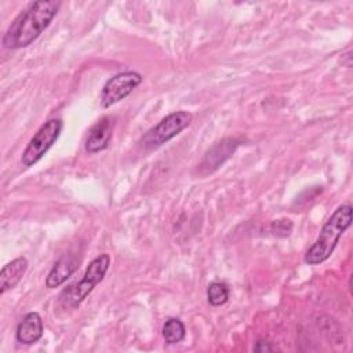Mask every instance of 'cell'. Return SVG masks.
Listing matches in <instances>:
<instances>
[{
  "mask_svg": "<svg viewBox=\"0 0 353 353\" xmlns=\"http://www.w3.org/2000/svg\"><path fill=\"white\" fill-rule=\"evenodd\" d=\"M61 1L40 0L32 3L8 26L3 36V47L18 50L32 44L52 22Z\"/></svg>",
  "mask_w": 353,
  "mask_h": 353,
  "instance_id": "6da1fadb",
  "label": "cell"
},
{
  "mask_svg": "<svg viewBox=\"0 0 353 353\" xmlns=\"http://www.w3.org/2000/svg\"><path fill=\"white\" fill-rule=\"evenodd\" d=\"M352 223V205L342 204L339 205L334 214L328 218V221L323 225L317 240L305 254V262L307 265H320L327 261L334 252L339 237L349 229Z\"/></svg>",
  "mask_w": 353,
  "mask_h": 353,
  "instance_id": "7a4b0ae2",
  "label": "cell"
},
{
  "mask_svg": "<svg viewBox=\"0 0 353 353\" xmlns=\"http://www.w3.org/2000/svg\"><path fill=\"white\" fill-rule=\"evenodd\" d=\"M110 256L108 254H101L99 256L94 258L85 272L83 279L79 283L69 284L61 294H59V303L63 307L74 309L77 307L88 294L95 288L98 283H101L109 269Z\"/></svg>",
  "mask_w": 353,
  "mask_h": 353,
  "instance_id": "3957f363",
  "label": "cell"
},
{
  "mask_svg": "<svg viewBox=\"0 0 353 353\" xmlns=\"http://www.w3.org/2000/svg\"><path fill=\"white\" fill-rule=\"evenodd\" d=\"M192 114L185 110H178L163 117L154 127L149 128L139 139L138 145L145 152L154 150L183 131L192 123Z\"/></svg>",
  "mask_w": 353,
  "mask_h": 353,
  "instance_id": "277c9868",
  "label": "cell"
},
{
  "mask_svg": "<svg viewBox=\"0 0 353 353\" xmlns=\"http://www.w3.org/2000/svg\"><path fill=\"white\" fill-rule=\"evenodd\" d=\"M62 127H63V121L61 119H51L46 121L26 145L21 156L22 164L25 167H32L39 160H41V157L48 152V149L59 138Z\"/></svg>",
  "mask_w": 353,
  "mask_h": 353,
  "instance_id": "5b68a950",
  "label": "cell"
},
{
  "mask_svg": "<svg viewBox=\"0 0 353 353\" xmlns=\"http://www.w3.org/2000/svg\"><path fill=\"white\" fill-rule=\"evenodd\" d=\"M142 74L132 70L121 72L110 77L102 87L101 106L110 108L112 105L120 102L142 83Z\"/></svg>",
  "mask_w": 353,
  "mask_h": 353,
  "instance_id": "8992f818",
  "label": "cell"
},
{
  "mask_svg": "<svg viewBox=\"0 0 353 353\" xmlns=\"http://www.w3.org/2000/svg\"><path fill=\"white\" fill-rule=\"evenodd\" d=\"M241 143V139L237 138H223L218 142H215L204 154L203 160L200 161L197 167V172L203 176L212 174L216 171L228 159L233 156L239 145Z\"/></svg>",
  "mask_w": 353,
  "mask_h": 353,
  "instance_id": "52a82bcc",
  "label": "cell"
},
{
  "mask_svg": "<svg viewBox=\"0 0 353 353\" xmlns=\"http://www.w3.org/2000/svg\"><path fill=\"white\" fill-rule=\"evenodd\" d=\"M113 120L110 116H103L90 128L85 139V150L88 153H98L109 146L114 125Z\"/></svg>",
  "mask_w": 353,
  "mask_h": 353,
  "instance_id": "ba28073f",
  "label": "cell"
},
{
  "mask_svg": "<svg viewBox=\"0 0 353 353\" xmlns=\"http://www.w3.org/2000/svg\"><path fill=\"white\" fill-rule=\"evenodd\" d=\"M44 325L37 312L26 313L17 325L15 338L22 345H33L43 336Z\"/></svg>",
  "mask_w": 353,
  "mask_h": 353,
  "instance_id": "9c48e42d",
  "label": "cell"
},
{
  "mask_svg": "<svg viewBox=\"0 0 353 353\" xmlns=\"http://www.w3.org/2000/svg\"><path fill=\"white\" fill-rule=\"evenodd\" d=\"M26 269L28 259L23 256H18L6 263L0 270V294H4L8 290L14 288L23 277Z\"/></svg>",
  "mask_w": 353,
  "mask_h": 353,
  "instance_id": "30bf717a",
  "label": "cell"
},
{
  "mask_svg": "<svg viewBox=\"0 0 353 353\" xmlns=\"http://www.w3.org/2000/svg\"><path fill=\"white\" fill-rule=\"evenodd\" d=\"M77 268H79V265H77V261L74 259V256L63 255L54 263V266L48 272V274L46 277V287L55 288V287L63 284L74 273V270Z\"/></svg>",
  "mask_w": 353,
  "mask_h": 353,
  "instance_id": "8fae6325",
  "label": "cell"
},
{
  "mask_svg": "<svg viewBox=\"0 0 353 353\" xmlns=\"http://www.w3.org/2000/svg\"><path fill=\"white\" fill-rule=\"evenodd\" d=\"M161 334H163L164 341L168 345H175V343H179L183 341V338L186 335V328H185V324L179 319L170 317L163 324Z\"/></svg>",
  "mask_w": 353,
  "mask_h": 353,
  "instance_id": "7c38bea8",
  "label": "cell"
},
{
  "mask_svg": "<svg viewBox=\"0 0 353 353\" xmlns=\"http://www.w3.org/2000/svg\"><path fill=\"white\" fill-rule=\"evenodd\" d=\"M229 287L223 281H212L207 287V299L212 306H221L229 299Z\"/></svg>",
  "mask_w": 353,
  "mask_h": 353,
  "instance_id": "4fadbf2b",
  "label": "cell"
},
{
  "mask_svg": "<svg viewBox=\"0 0 353 353\" xmlns=\"http://www.w3.org/2000/svg\"><path fill=\"white\" fill-rule=\"evenodd\" d=\"M270 229L273 232L274 236H279V237H285L291 233L292 230V223L290 219H276L272 222L270 225Z\"/></svg>",
  "mask_w": 353,
  "mask_h": 353,
  "instance_id": "5bb4252c",
  "label": "cell"
},
{
  "mask_svg": "<svg viewBox=\"0 0 353 353\" xmlns=\"http://www.w3.org/2000/svg\"><path fill=\"white\" fill-rule=\"evenodd\" d=\"M254 350L255 352H272L273 346L270 345V342H268L265 339H258L256 343L254 345Z\"/></svg>",
  "mask_w": 353,
  "mask_h": 353,
  "instance_id": "9a60e30c",
  "label": "cell"
}]
</instances>
